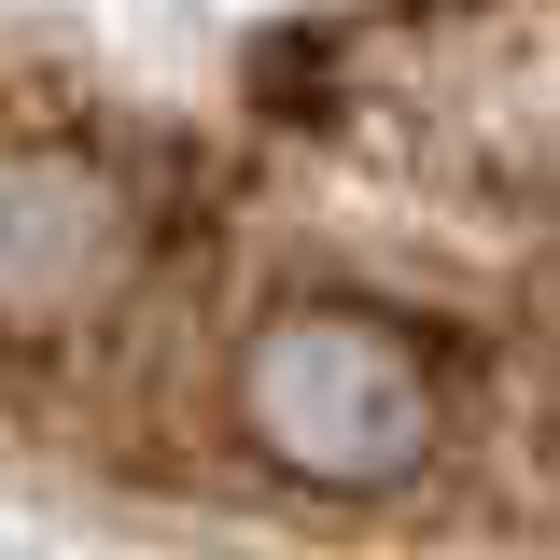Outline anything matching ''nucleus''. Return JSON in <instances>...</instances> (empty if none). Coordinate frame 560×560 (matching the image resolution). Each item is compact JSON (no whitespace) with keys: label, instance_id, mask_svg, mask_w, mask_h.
<instances>
[{"label":"nucleus","instance_id":"nucleus-1","mask_svg":"<svg viewBox=\"0 0 560 560\" xmlns=\"http://www.w3.org/2000/svg\"><path fill=\"white\" fill-rule=\"evenodd\" d=\"M0 477L560 560V0H0Z\"/></svg>","mask_w":560,"mask_h":560}]
</instances>
